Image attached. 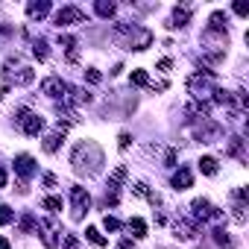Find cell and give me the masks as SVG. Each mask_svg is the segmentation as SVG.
Returning a JSON list of instances; mask_svg holds the SVG:
<instances>
[{"mask_svg":"<svg viewBox=\"0 0 249 249\" xmlns=\"http://www.w3.org/2000/svg\"><path fill=\"white\" fill-rule=\"evenodd\" d=\"M0 249H12V243H9L6 237H0Z\"/></svg>","mask_w":249,"mask_h":249,"instance_id":"cell-43","label":"cell"},{"mask_svg":"<svg viewBox=\"0 0 249 249\" xmlns=\"http://www.w3.org/2000/svg\"><path fill=\"white\" fill-rule=\"evenodd\" d=\"M44 185H47V188H56V176H53V173H47V176H44Z\"/></svg>","mask_w":249,"mask_h":249,"instance_id":"cell-41","label":"cell"},{"mask_svg":"<svg viewBox=\"0 0 249 249\" xmlns=\"http://www.w3.org/2000/svg\"><path fill=\"white\" fill-rule=\"evenodd\" d=\"M164 164H167V167H176V150H167V156H164Z\"/></svg>","mask_w":249,"mask_h":249,"instance_id":"cell-38","label":"cell"},{"mask_svg":"<svg viewBox=\"0 0 249 249\" xmlns=\"http://www.w3.org/2000/svg\"><path fill=\"white\" fill-rule=\"evenodd\" d=\"M65 249H79V240H76V234H65Z\"/></svg>","mask_w":249,"mask_h":249,"instance_id":"cell-36","label":"cell"},{"mask_svg":"<svg viewBox=\"0 0 249 249\" xmlns=\"http://www.w3.org/2000/svg\"><path fill=\"white\" fill-rule=\"evenodd\" d=\"M191 214H194L196 223H199V220H220V217H223V211H220L217 205H211L208 199H202V196L191 202Z\"/></svg>","mask_w":249,"mask_h":249,"instance_id":"cell-7","label":"cell"},{"mask_svg":"<svg viewBox=\"0 0 249 249\" xmlns=\"http://www.w3.org/2000/svg\"><path fill=\"white\" fill-rule=\"evenodd\" d=\"M103 226H106V231H117V229H120V220H117V217H108V214H106Z\"/></svg>","mask_w":249,"mask_h":249,"instance_id":"cell-34","label":"cell"},{"mask_svg":"<svg viewBox=\"0 0 249 249\" xmlns=\"http://www.w3.org/2000/svg\"><path fill=\"white\" fill-rule=\"evenodd\" d=\"M50 0H33V3L27 6V18L30 21H41V18H47L50 15Z\"/></svg>","mask_w":249,"mask_h":249,"instance_id":"cell-15","label":"cell"},{"mask_svg":"<svg viewBox=\"0 0 249 249\" xmlns=\"http://www.w3.org/2000/svg\"><path fill=\"white\" fill-rule=\"evenodd\" d=\"M38 231H41V243L44 246H59V229L53 220H38Z\"/></svg>","mask_w":249,"mask_h":249,"instance_id":"cell-14","label":"cell"},{"mask_svg":"<svg viewBox=\"0 0 249 249\" xmlns=\"http://www.w3.org/2000/svg\"><path fill=\"white\" fill-rule=\"evenodd\" d=\"M211 234H214V243H217L220 249H234V240L229 237V231H226L223 226H217V229H214Z\"/></svg>","mask_w":249,"mask_h":249,"instance_id":"cell-22","label":"cell"},{"mask_svg":"<svg viewBox=\"0 0 249 249\" xmlns=\"http://www.w3.org/2000/svg\"><path fill=\"white\" fill-rule=\"evenodd\" d=\"M126 229H129L135 237H147V223H144L141 217H132V220L126 223Z\"/></svg>","mask_w":249,"mask_h":249,"instance_id":"cell-25","label":"cell"},{"mask_svg":"<svg viewBox=\"0 0 249 249\" xmlns=\"http://www.w3.org/2000/svg\"><path fill=\"white\" fill-rule=\"evenodd\" d=\"M226 24H229L226 12H211V18H208V30L211 33H226Z\"/></svg>","mask_w":249,"mask_h":249,"instance_id":"cell-21","label":"cell"},{"mask_svg":"<svg viewBox=\"0 0 249 249\" xmlns=\"http://www.w3.org/2000/svg\"><path fill=\"white\" fill-rule=\"evenodd\" d=\"M199 170H202L205 176H217V159L202 156V159H199Z\"/></svg>","mask_w":249,"mask_h":249,"instance_id":"cell-27","label":"cell"},{"mask_svg":"<svg viewBox=\"0 0 249 249\" xmlns=\"http://www.w3.org/2000/svg\"><path fill=\"white\" fill-rule=\"evenodd\" d=\"M85 79H88V82H94V85H97V82H100V79H103V76H100V71H97V68H85Z\"/></svg>","mask_w":249,"mask_h":249,"instance_id":"cell-35","label":"cell"},{"mask_svg":"<svg viewBox=\"0 0 249 249\" xmlns=\"http://www.w3.org/2000/svg\"><path fill=\"white\" fill-rule=\"evenodd\" d=\"M94 9H97V15H100V18H114V15H117V6L111 3V0H97Z\"/></svg>","mask_w":249,"mask_h":249,"instance_id":"cell-23","label":"cell"},{"mask_svg":"<svg viewBox=\"0 0 249 249\" xmlns=\"http://www.w3.org/2000/svg\"><path fill=\"white\" fill-rule=\"evenodd\" d=\"M132 85H150L147 71H132Z\"/></svg>","mask_w":249,"mask_h":249,"instance_id":"cell-32","label":"cell"},{"mask_svg":"<svg viewBox=\"0 0 249 249\" xmlns=\"http://www.w3.org/2000/svg\"><path fill=\"white\" fill-rule=\"evenodd\" d=\"M123 179H126V167H114V173H111V179H108V188H106V205H117L120 202V185H123Z\"/></svg>","mask_w":249,"mask_h":249,"instance_id":"cell-8","label":"cell"},{"mask_svg":"<svg viewBox=\"0 0 249 249\" xmlns=\"http://www.w3.org/2000/svg\"><path fill=\"white\" fill-rule=\"evenodd\" d=\"M185 114H188L191 120H208V117H211V103H199V100H194V103L185 108Z\"/></svg>","mask_w":249,"mask_h":249,"instance_id":"cell-17","label":"cell"},{"mask_svg":"<svg viewBox=\"0 0 249 249\" xmlns=\"http://www.w3.org/2000/svg\"><path fill=\"white\" fill-rule=\"evenodd\" d=\"M41 208L56 214V211H62V199H59V196H44V199H41Z\"/></svg>","mask_w":249,"mask_h":249,"instance_id":"cell-29","label":"cell"},{"mask_svg":"<svg viewBox=\"0 0 249 249\" xmlns=\"http://www.w3.org/2000/svg\"><path fill=\"white\" fill-rule=\"evenodd\" d=\"M85 237H88L94 246H100V249L106 246V237H103V234H100V229H94V226H88V229H85Z\"/></svg>","mask_w":249,"mask_h":249,"instance_id":"cell-28","label":"cell"},{"mask_svg":"<svg viewBox=\"0 0 249 249\" xmlns=\"http://www.w3.org/2000/svg\"><path fill=\"white\" fill-rule=\"evenodd\" d=\"M41 91H44L47 97H53V100H65L68 91H71V85H68L62 76H47V79L41 82Z\"/></svg>","mask_w":249,"mask_h":249,"instance_id":"cell-10","label":"cell"},{"mask_svg":"<svg viewBox=\"0 0 249 249\" xmlns=\"http://www.w3.org/2000/svg\"><path fill=\"white\" fill-rule=\"evenodd\" d=\"M3 185H6V170L0 167V188H3Z\"/></svg>","mask_w":249,"mask_h":249,"instance_id":"cell-44","label":"cell"},{"mask_svg":"<svg viewBox=\"0 0 249 249\" xmlns=\"http://www.w3.org/2000/svg\"><path fill=\"white\" fill-rule=\"evenodd\" d=\"M191 182H194V176H191V170H188V167H179V170L173 173V179H170V185H173L176 191H185V188H191Z\"/></svg>","mask_w":249,"mask_h":249,"instance_id":"cell-20","label":"cell"},{"mask_svg":"<svg viewBox=\"0 0 249 249\" xmlns=\"http://www.w3.org/2000/svg\"><path fill=\"white\" fill-rule=\"evenodd\" d=\"M243 138L240 135H231L229 138V144H226V156H231V159H237V161H246V150H243Z\"/></svg>","mask_w":249,"mask_h":249,"instance_id":"cell-18","label":"cell"},{"mask_svg":"<svg viewBox=\"0 0 249 249\" xmlns=\"http://www.w3.org/2000/svg\"><path fill=\"white\" fill-rule=\"evenodd\" d=\"M33 56H36L38 62H47L50 47H47V41H44V38H33Z\"/></svg>","mask_w":249,"mask_h":249,"instance_id":"cell-24","label":"cell"},{"mask_svg":"<svg viewBox=\"0 0 249 249\" xmlns=\"http://www.w3.org/2000/svg\"><path fill=\"white\" fill-rule=\"evenodd\" d=\"M194 135H196V141H202V144H214V141L223 138V126H220V123H211V120H202V126H199Z\"/></svg>","mask_w":249,"mask_h":249,"instance_id":"cell-11","label":"cell"},{"mask_svg":"<svg viewBox=\"0 0 249 249\" xmlns=\"http://www.w3.org/2000/svg\"><path fill=\"white\" fill-rule=\"evenodd\" d=\"M9 36H12V27L0 21V38H9Z\"/></svg>","mask_w":249,"mask_h":249,"instance_id":"cell-39","label":"cell"},{"mask_svg":"<svg viewBox=\"0 0 249 249\" xmlns=\"http://www.w3.org/2000/svg\"><path fill=\"white\" fill-rule=\"evenodd\" d=\"M103 150H100V144H94V141H79L76 147H73V153H71V164H73V170L79 173V176H85V179H91V176H97L100 173V167H103Z\"/></svg>","mask_w":249,"mask_h":249,"instance_id":"cell-1","label":"cell"},{"mask_svg":"<svg viewBox=\"0 0 249 249\" xmlns=\"http://www.w3.org/2000/svg\"><path fill=\"white\" fill-rule=\"evenodd\" d=\"M62 138H65L62 132H50V135L44 138V153H56V150H59V144H62Z\"/></svg>","mask_w":249,"mask_h":249,"instance_id":"cell-26","label":"cell"},{"mask_svg":"<svg viewBox=\"0 0 249 249\" xmlns=\"http://www.w3.org/2000/svg\"><path fill=\"white\" fill-rule=\"evenodd\" d=\"M3 68H6V71H3V76H6V85H9V82H15V85H30V82L36 79V73H33L27 65H21V59H18V56H15V59L9 56Z\"/></svg>","mask_w":249,"mask_h":249,"instance_id":"cell-4","label":"cell"},{"mask_svg":"<svg viewBox=\"0 0 249 249\" xmlns=\"http://www.w3.org/2000/svg\"><path fill=\"white\" fill-rule=\"evenodd\" d=\"M173 231H176V237H179V240H194V237H196V231H199V223H196L194 217H191V220L185 217V220H176Z\"/></svg>","mask_w":249,"mask_h":249,"instance_id":"cell-13","label":"cell"},{"mask_svg":"<svg viewBox=\"0 0 249 249\" xmlns=\"http://www.w3.org/2000/svg\"><path fill=\"white\" fill-rule=\"evenodd\" d=\"M117 249H135V243H132V240H120Z\"/></svg>","mask_w":249,"mask_h":249,"instance_id":"cell-42","label":"cell"},{"mask_svg":"<svg viewBox=\"0 0 249 249\" xmlns=\"http://www.w3.org/2000/svg\"><path fill=\"white\" fill-rule=\"evenodd\" d=\"M129 144H132V135H129V132H120V135H117V147H120V150H129Z\"/></svg>","mask_w":249,"mask_h":249,"instance_id":"cell-33","label":"cell"},{"mask_svg":"<svg viewBox=\"0 0 249 249\" xmlns=\"http://www.w3.org/2000/svg\"><path fill=\"white\" fill-rule=\"evenodd\" d=\"M15 173L27 182V179H33L36 176V159L33 156H27V153H21V156H15Z\"/></svg>","mask_w":249,"mask_h":249,"instance_id":"cell-12","label":"cell"},{"mask_svg":"<svg viewBox=\"0 0 249 249\" xmlns=\"http://www.w3.org/2000/svg\"><path fill=\"white\" fill-rule=\"evenodd\" d=\"M36 229H38V220L33 214H24L21 217V231H36Z\"/></svg>","mask_w":249,"mask_h":249,"instance_id":"cell-30","label":"cell"},{"mask_svg":"<svg viewBox=\"0 0 249 249\" xmlns=\"http://www.w3.org/2000/svg\"><path fill=\"white\" fill-rule=\"evenodd\" d=\"M59 44H62V50H65L68 62L76 65V62H79V41H76L73 36H59Z\"/></svg>","mask_w":249,"mask_h":249,"instance_id":"cell-16","label":"cell"},{"mask_svg":"<svg viewBox=\"0 0 249 249\" xmlns=\"http://www.w3.org/2000/svg\"><path fill=\"white\" fill-rule=\"evenodd\" d=\"M170 68H173V62H170V59H161V62H159V71H170Z\"/></svg>","mask_w":249,"mask_h":249,"instance_id":"cell-40","label":"cell"},{"mask_svg":"<svg viewBox=\"0 0 249 249\" xmlns=\"http://www.w3.org/2000/svg\"><path fill=\"white\" fill-rule=\"evenodd\" d=\"M71 205H73V220H82L91 208V194L79 185H71Z\"/></svg>","mask_w":249,"mask_h":249,"instance_id":"cell-6","label":"cell"},{"mask_svg":"<svg viewBox=\"0 0 249 249\" xmlns=\"http://www.w3.org/2000/svg\"><path fill=\"white\" fill-rule=\"evenodd\" d=\"M12 220H15V211L9 205H0V226H9Z\"/></svg>","mask_w":249,"mask_h":249,"instance_id":"cell-31","label":"cell"},{"mask_svg":"<svg viewBox=\"0 0 249 249\" xmlns=\"http://www.w3.org/2000/svg\"><path fill=\"white\" fill-rule=\"evenodd\" d=\"M188 91L194 94V100H199V103H208V97L217 91V76H214V71L194 73V76L188 79Z\"/></svg>","mask_w":249,"mask_h":249,"instance_id":"cell-3","label":"cell"},{"mask_svg":"<svg viewBox=\"0 0 249 249\" xmlns=\"http://www.w3.org/2000/svg\"><path fill=\"white\" fill-rule=\"evenodd\" d=\"M188 21H191V6H176L173 15H170V24H167V27H170V30H179V27H185Z\"/></svg>","mask_w":249,"mask_h":249,"instance_id":"cell-19","label":"cell"},{"mask_svg":"<svg viewBox=\"0 0 249 249\" xmlns=\"http://www.w3.org/2000/svg\"><path fill=\"white\" fill-rule=\"evenodd\" d=\"M234 12L246 18V15H249V3H243V0H237V3H234Z\"/></svg>","mask_w":249,"mask_h":249,"instance_id":"cell-37","label":"cell"},{"mask_svg":"<svg viewBox=\"0 0 249 249\" xmlns=\"http://www.w3.org/2000/svg\"><path fill=\"white\" fill-rule=\"evenodd\" d=\"M15 123H18V129L24 135H30V138H36V135L44 132V117L38 111H30V108H21L18 117H15Z\"/></svg>","mask_w":249,"mask_h":249,"instance_id":"cell-5","label":"cell"},{"mask_svg":"<svg viewBox=\"0 0 249 249\" xmlns=\"http://www.w3.org/2000/svg\"><path fill=\"white\" fill-rule=\"evenodd\" d=\"M114 41L123 44L126 50H147L153 44V33L138 24H114Z\"/></svg>","mask_w":249,"mask_h":249,"instance_id":"cell-2","label":"cell"},{"mask_svg":"<svg viewBox=\"0 0 249 249\" xmlns=\"http://www.w3.org/2000/svg\"><path fill=\"white\" fill-rule=\"evenodd\" d=\"M73 24H88L85 12L79 6H65L56 12V27H73Z\"/></svg>","mask_w":249,"mask_h":249,"instance_id":"cell-9","label":"cell"}]
</instances>
